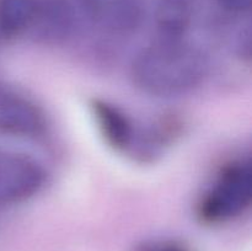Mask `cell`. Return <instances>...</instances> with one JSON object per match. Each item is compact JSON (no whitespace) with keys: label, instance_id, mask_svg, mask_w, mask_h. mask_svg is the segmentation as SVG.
<instances>
[{"label":"cell","instance_id":"5b68a950","mask_svg":"<svg viewBox=\"0 0 252 251\" xmlns=\"http://www.w3.org/2000/svg\"><path fill=\"white\" fill-rule=\"evenodd\" d=\"M86 11L105 29L112 32H128L139 20L137 0H81Z\"/></svg>","mask_w":252,"mask_h":251},{"label":"cell","instance_id":"7a4b0ae2","mask_svg":"<svg viewBox=\"0 0 252 251\" xmlns=\"http://www.w3.org/2000/svg\"><path fill=\"white\" fill-rule=\"evenodd\" d=\"M252 198V172L249 162H234L226 167L199 204L207 221H225L244 213Z\"/></svg>","mask_w":252,"mask_h":251},{"label":"cell","instance_id":"52a82bcc","mask_svg":"<svg viewBox=\"0 0 252 251\" xmlns=\"http://www.w3.org/2000/svg\"><path fill=\"white\" fill-rule=\"evenodd\" d=\"M192 0H159L157 26L160 39H182L191 24Z\"/></svg>","mask_w":252,"mask_h":251},{"label":"cell","instance_id":"ba28073f","mask_svg":"<svg viewBox=\"0 0 252 251\" xmlns=\"http://www.w3.org/2000/svg\"><path fill=\"white\" fill-rule=\"evenodd\" d=\"M36 14L34 0H0V34L17 36L33 22Z\"/></svg>","mask_w":252,"mask_h":251},{"label":"cell","instance_id":"30bf717a","mask_svg":"<svg viewBox=\"0 0 252 251\" xmlns=\"http://www.w3.org/2000/svg\"><path fill=\"white\" fill-rule=\"evenodd\" d=\"M144 251H186L181 246L174 245V244H155L150 245Z\"/></svg>","mask_w":252,"mask_h":251},{"label":"cell","instance_id":"3957f363","mask_svg":"<svg viewBox=\"0 0 252 251\" xmlns=\"http://www.w3.org/2000/svg\"><path fill=\"white\" fill-rule=\"evenodd\" d=\"M44 172L24 154L0 150V207L20 203L38 192Z\"/></svg>","mask_w":252,"mask_h":251},{"label":"cell","instance_id":"9c48e42d","mask_svg":"<svg viewBox=\"0 0 252 251\" xmlns=\"http://www.w3.org/2000/svg\"><path fill=\"white\" fill-rule=\"evenodd\" d=\"M219 4L231 12H245L250 9L251 0H218Z\"/></svg>","mask_w":252,"mask_h":251},{"label":"cell","instance_id":"8992f818","mask_svg":"<svg viewBox=\"0 0 252 251\" xmlns=\"http://www.w3.org/2000/svg\"><path fill=\"white\" fill-rule=\"evenodd\" d=\"M93 110L107 142L120 149L129 147L133 139V127L129 118L120 108L106 101H95Z\"/></svg>","mask_w":252,"mask_h":251},{"label":"cell","instance_id":"6da1fadb","mask_svg":"<svg viewBox=\"0 0 252 251\" xmlns=\"http://www.w3.org/2000/svg\"><path fill=\"white\" fill-rule=\"evenodd\" d=\"M206 70V58L189 42L159 39L138 54L133 62L132 75L145 93L174 96L198 85Z\"/></svg>","mask_w":252,"mask_h":251},{"label":"cell","instance_id":"277c9868","mask_svg":"<svg viewBox=\"0 0 252 251\" xmlns=\"http://www.w3.org/2000/svg\"><path fill=\"white\" fill-rule=\"evenodd\" d=\"M43 127V115L29 97L0 86V134L33 137Z\"/></svg>","mask_w":252,"mask_h":251}]
</instances>
